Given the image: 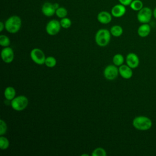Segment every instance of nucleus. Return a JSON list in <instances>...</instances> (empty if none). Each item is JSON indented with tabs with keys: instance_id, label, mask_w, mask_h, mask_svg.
<instances>
[{
	"instance_id": "f3484780",
	"label": "nucleus",
	"mask_w": 156,
	"mask_h": 156,
	"mask_svg": "<svg viewBox=\"0 0 156 156\" xmlns=\"http://www.w3.org/2000/svg\"><path fill=\"white\" fill-rule=\"evenodd\" d=\"M111 35L114 37H118L121 36L123 33V29L119 25H114L113 26L110 30Z\"/></svg>"
},
{
	"instance_id": "4468645a",
	"label": "nucleus",
	"mask_w": 156,
	"mask_h": 156,
	"mask_svg": "<svg viewBox=\"0 0 156 156\" xmlns=\"http://www.w3.org/2000/svg\"><path fill=\"white\" fill-rule=\"evenodd\" d=\"M132 68L129 66L127 65H122L119 66V74L121 75L122 77L126 79H129L132 77L133 75Z\"/></svg>"
},
{
	"instance_id": "f257e3e1",
	"label": "nucleus",
	"mask_w": 156,
	"mask_h": 156,
	"mask_svg": "<svg viewBox=\"0 0 156 156\" xmlns=\"http://www.w3.org/2000/svg\"><path fill=\"white\" fill-rule=\"evenodd\" d=\"M5 29L10 34H15L21 29L22 21L18 15H12L9 17L4 23Z\"/></svg>"
},
{
	"instance_id": "1a4fd4ad",
	"label": "nucleus",
	"mask_w": 156,
	"mask_h": 156,
	"mask_svg": "<svg viewBox=\"0 0 156 156\" xmlns=\"http://www.w3.org/2000/svg\"><path fill=\"white\" fill-rule=\"evenodd\" d=\"M1 58L4 62L10 63L12 62L14 58V52L13 49L10 47H5L1 51Z\"/></svg>"
},
{
	"instance_id": "20e7f679",
	"label": "nucleus",
	"mask_w": 156,
	"mask_h": 156,
	"mask_svg": "<svg viewBox=\"0 0 156 156\" xmlns=\"http://www.w3.org/2000/svg\"><path fill=\"white\" fill-rule=\"evenodd\" d=\"M29 104V100L25 96L21 95L15 97L11 101V106L16 111H22L24 110Z\"/></svg>"
},
{
	"instance_id": "a211bd4d",
	"label": "nucleus",
	"mask_w": 156,
	"mask_h": 156,
	"mask_svg": "<svg viewBox=\"0 0 156 156\" xmlns=\"http://www.w3.org/2000/svg\"><path fill=\"white\" fill-rule=\"evenodd\" d=\"M129 6L133 11L138 12L144 7V5L143 1L141 0H133Z\"/></svg>"
},
{
	"instance_id": "aec40b11",
	"label": "nucleus",
	"mask_w": 156,
	"mask_h": 156,
	"mask_svg": "<svg viewBox=\"0 0 156 156\" xmlns=\"http://www.w3.org/2000/svg\"><path fill=\"white\" fill-rule=\"evenodd\" d=\"M124 61V57L121 54H116L113 57V63L116 66H121Z\"/></svg>"
},
{
	"instance_id": "6ab92c4d",
	"label": "nucleus",
	"mask_w": 156,
	"mask_h": 156,
	"mask_svg": "<svg viewBox=\"0 0 156 156\" xmlns=\"http://www.w3.org/2000/svg\"><path fill=\"white\" fill-rule=\"evenodd\" d=\"M55 15L57 17L62 19L63 18L66 17V16L68 15V10L65 7L60 6L58 9H56Z\"/></svg>"
},
{
	"instance_id": "bb28decb",
	"label": "nucleus",
	"mask_w": 156,
	"mask_h": 156,
	"mask_svg": "<svg viewBox=\"0 0 156 156\" xmlns=\"http://www.w3.org/2000/svg\"><path fill=\"white\" fill-rule=\"evenodd\" d=\"M133 0H118L119 2L125 6L130 5V3L132 2Z\"/></svg>"
},
{
	"instance_id": "b1692460",
	"label": "nucleus",
	"mask_w": 156,
	"mask_h": 156,
	"mask_svg": "<svg viewBox=\"0 0 156 156\" xmlns=\"http://www.w3.org/2000/svg\"><path fill=\"white\" fill-rule=\"evenodd\" d=\"M10 43L9 38L5 35H0V45L3 47H7Z\"/></svg>"
},
{
	"instance_id": "0eeeda50",
	"label": "nucleus",
	"mask_w": 156,
	"mask_h": 156,
	"mask_svg": "<svg viewBox=\"0 0 156 156\" xmlns=\"http://www.w3.org/2000/svg\"><path fill=\"white\" fill-rule=\"evenodd\" d=\"M61 27L60 21L57 20H51L46 26V31L49 35H55L60 32Z\"/></svg>"
},
{
	"instance_id": "ddd939ff",
	"label": "nucleus",
	"mask_w": 156,
	"mask_h": 156,
	"mask_svg": "<svg viewBox=\"0 0 156 156\" xmlns=\"http://www.w3.org/2000/svg\"><path fill=\"white\" fill-rule=\"evenodd\" d=\"M112 15L107 11H101L97 15L98 21L103 24H107L111 22L112 20Z\"/></svg>"
},
{
	"instance_id": "dca6fc26",
	"label": "nucleus",
	"mask_w": 156,
	"mask_h": 156,
	"mask_svg": "<svg viewBox=\"0 0 156 156\" xmlns=\"http://www.w3.org/2000/svg\"><path fill=\"white\" fill-rule=\"evenodd\" d=\"M16 91L13 87H7L4 90V96L6 99L12 101L15 98Z\"/></svg>"
},
{
	"instance_id": "c756f323",
	"label": "nucleus",
	"mask_w": 156,
	"mask_h": 156,
	"mask_svg": "<svg viewBox=\"0 0 156 156\" xmlns=\"http://www.w3.org/2000/svg\"><path fill=\"white\" fill-rule=\"evenodd\" d=\"M153 16L156 19V7L153 10Z\"/></svg>"
},
{
	"instance_id": "423d86ee",
	"label": "nucleus",
	"mask_w": 156,
	"mask_h": 156,
	"mask_svg": "<svg viewBox=\"0 0 156 156\" xmlns=\"http://www.w3.org/2000/svg\"><path fill=\"white\" fill-rule=\"evenodd\" d=\"M31 59L37 65H43L45 62L46 57L43 51L39 48H34L30 51Z\"/></svg>"
},
{
	"instance_id": "4be33fe9",
	"label": "nucleus",
	"mask_w": 156,
	"mask_h": 156,
	"mask_svg": "<svg viewBox=\"0 0 156 156\" xmlns=\"http://www.w3.org/2000/svg\"><path fill=\"white\" fill-rule=\"evenodd\" d=\"M60 25L62 26V27L64 28V29H68L69 27H71L72 22L71 21V20L67 17H65L61 19V20L60 21Z\"/></svg>"
},
{
	"instance_id": "9b49d317",
	"label": "nucleus",
	"mask_w": 156,
	"mask_h": 156,
	"mask_svg": "<svg viewBox=\"0 0 156 156\" xmlns=\"http://www.w3.org/2000/svg\"><path fill=\"white\" fill-rule=\"evenodd\" d=\"M126 60L127 65L132 69L138 67L140 63V59L138 55L133 52L129 53L126 56Z\"/></svg>"
},
{
	"instance_id": "2eb2a0df",
	"label": "nucleus",
	"mask_w": 156,
	"mask_h": 156,
	"mask_svg": "<svg viewBox=\"0 0 156 156\" xmlns=\"http://www.w3.org/2000/svg\"><path fill=\"white\" fill-rule=\"evenodd\" d=\"M151 30V27L148 23L142 24L139 26L137 30L138 35L141 37H147Z\"/></svg>"
},
{
	"instance_id": "f8f14e48",
	"label": "nucleus",
	"mask_w": 156,
	"mask_h": 156,
	"mask_svg": "<svg viewBox=\"0 0 156 156\" xmlns=\"http://www.w3.org/2000/svg\"><path fill=\"white\" fill-rule=\"evenodd\" d=\"M126 12V6L120 3L115 5L111 9V14L115 18H121L125 15Z\"/></svg>"
},
{
	"instance_id": "412c9836",
	"label": "nucleus",
	"mask_w": 156,
	"mask_h": 156,
	"mask_svg": "<svg viewBox=\"0 0 156 156\" xmlns=\"http://www.w3.org/2000/svg\"><path fill=\"white\" fill-rule=\"evenodd\" d=\"M56 63H57V60L55 58V57L49 56L46 58L44 64L46 65V66L49 68H53L56 65Z\"/></svg>"
},
{
	"instance_id": "6e6552de",
	"label": "nucleus",
	"mask_w": 156,
	"mask_h": 156,
	"mask_svg": "<svg viewBox=\"0 0 156 156\" xmlns=\"http://www.w3.org/2000/svg\"><path fill=\"white\" fill-rule=\"evenodd\" d=\"M119 74V69L116 65H110L105 67L104 71V75L105 79L108 80L115 79Z\"/></svg>"
},
{
	"instance_id": "7ed1b4c3",
	"label": "nucleus",
	"mask_w": 156,
	"mask_h": 156,
	"mask_svg": "<svg viewBox=\"0 0 156 156\" xmlns=\"http://www.w3.org/2000/svg\"><path fill=\"white\" fill-rule=\"evenodd\" d=\"M111 38V33L106 29L98 30L95 35V41L99 46H105L108 44Z\"/></svg>"
},
{
	"instance_id": "5701e85b",
	"label": "nucleus",
	"mask_w": 156,
	"mask_h": 156,
	"mask_svg": "<svg viewBox=\"0 0 156 156\" xmlns=\"http://www.w3.org/2000/svg\"><path fill=\"white\" fill-rule=\"evenodd\" d=\"M9 146V140L1 135L0 137V148L2 150L7 149Z\"/></svg>"
},
{
	"instance_id": "a878e982",
	"label": "nucleus",
	"mask_w": 156,
	"mask_h": 156,
	"mask_svg": "<svg viewBox=\"0 0 156 156\" xmlns=\"http://www.w3.org/2000/svg\"><path fill=\"white\" fill-rule=\"evenodd\" d=\"M7 126L4 120L1 119L0 120V135H3L4 134H5L7 132Z\"/></svg>"
},
{
	"instance_id": "7c9ffc66",
	"label": "nucleus",
	"mask_w": 156,
	"mask_h": 156,
	"mask_svg": "<svg viewBox=\"0 0 156 156\" xmlns=\"http://www.w3.org/2000/svg\"><path fill=\"white\" fill-rule=\"evenodd\" d=\"M82 156H83V155H87V156H88V154H82Z\"/></svg>"
},
{
	"instance_id": "f03ea898",
	"label": "nucleus",
	"mask_w": 156,
	"mask_h": 156,
	"mask_svg": "<svg viewBox=\"0 0 156 156\" xmlns=\"http://www.w3.org/2000/svg\"><path fill=\"white\" fill-rule=\"evenodd\" d=\"M133 126L139 130H147L152 126V122L150 118L145 116H136L132 121Z\"/></svg>"
},
{
	"instance_id": "c85d7f7f",
	"label": "nucleus",
	"mask_w": 156,
	"mask_h": 156,
	"mask_svg": "<svg viewBox=\"0 0 156 156\" xmlns=\"http://www.w3.org/2000/svg\"><path fill=\"white\" fill-rule=\"evenodd\" d=\"M54 7H55V9H58L59 7H60V5H59V4H58V3H57V2H55V3H54Z\"/></svg>"
},
{
	"instance_id": "39448f33",
	"label": "nucleus",
	"mask_w": 156,
	"mask_h": 156,
	"mask_svg": "<svg viewBox=\"0 0 156 156\" xmlns=\"http://www.w3.org/2000/svg\"><path fill=\"white\" fill-rule=\"evenodd\" d=\"M153 16V10L148 7H143L136 15L137 20L141 24L149 23Z\"/></svg>"
},
{
	"instance_id": "9d476101",
	"label": "nucleus",
	"mask_w": 156,
	"mask_h": 156,
	"mask_svg": "<svg viewBox=\"0 0 156 156\" xmlns=\"http://www.w3.org/2000/svg\"><path fill=\"white\" fill-rule=\"evenodd\" d=\"M41 10L42 13L47 17L52 16L54 14H55V10H56L54 5V4L50 2H44L42 5Z\"/></svg>"
},
{
	"instance_id": "393cba45",
	"label": "nucleus",
	"mask_w": 156,
	"mask_h": 156,
	"mask_svg": "<svg viewBox=\"0 0 156 156\" xmlns=\"http://www.w3.org/2000/svg\"><path fill=\"white\" fill-rule=\"evenodd\" d=\"M92 156H106L107 153L104 149L102 147L96 148L91 153Z\"/></svg>"
},
{
	"instance_id": "cd10ccee",
	"label": "nucleus",
	"mask_w": 156,
	"mask_h": 156,
	"mask_svg": "<svg viewBox=\"0 0 156 156\" xmlns=\"http://www.w3.org/2000/svg\"><path fill=\"white\" fill-rule=\"evenodd\" d=\"M4 28H5V24L2 21H1L0 22V32H2Z\"/></svg>"
}]
</instances>
